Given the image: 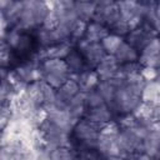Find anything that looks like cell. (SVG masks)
Wrapping results in <instances>:
<instances>
[{
	"instance_id": "obj_19",
	"label": "cell",
	"mask_w": 160,
	"mask_h": 160,
	"mask_svg": "<svg viewBox=\"0 0 160 160\" xmlns=\"http://www.w3.org/2000/svg\"><path fill=\"white\" fill-rule=\"evenodd\" d=\"M51 160H76L78 150L74 146H60L50 151Z\"/></svg>"
},
{
	"instance_id": "obj_5",
	"label": "cell",
	"mask_w": 160,
	"mask_h": 160,
	"mask_svg": "<svg viewBox=\"0 0 160 160\" xmlns=\"http://www.w3.org/2000/svg\"><path fill=\"white\" fill-rule=\"evenodd\" d=\"M139 62L141 66L160 69V36L152 38L140 52Z\"/></svg>"
},
{
	"instance_id": "obj_7",
	"label": "cell",
	"mask_w": 160,
	"mask_h": 160,
	"mask_svg": "<svg viewBox=\"0 0 160 160\" xmlns=\"http://www.w3.org/2000/svg\"><path fill=\"white\" fill-rule=\"evenodd\" d=\"M45 109L48 111V120L49 121H51L56 126H59V128H61L65 131L71 134V130H72V128H74L76 121L71 118V115L69 114L68 110L59 109V108H56L54 105L52 106H46Z\"/></svg>"
},
{
	"instance_id": "obj_28",
	"label": "cell",
	"mask_w": 160,
	"mask_h": 160,
	"mask_svg": "<svg viewBox=\"0 0 160 160\" xmlns=\"http://www.w3.org/2000/svg\"><path fill=\"white\" fill-rule=\"evenodd\" d=\"M135 160H154V159H151L150 156H148V155H145V154H140V155H138V156L135 158Z\"/></svg>"
},
{
	"instance_id": "obj_21",
	"label": "cell",
	"mask_w": 160,
	"mask_h": 160,
	"mask_svg": "<svg viewBox=\"0 0 160 160\" xmlns=\"http://www.w3.org/2000/svg\"><path fill=\"white\" fill-rule=\"evenodd\" d=\"M85 104L88 109H92V108L105 105V100L102 99V96L96 89H92L85 92Z\"/></svg>"
},
{
	"instance_id": "obj_16",
	"label": "cell",
	"mask_w": 160,
	"mask_h": 160,
	"mask_svg": "<svg viewBox=\"0 0 160 160\" xmlns=\"http://www.w3.org/2000/svg\"><path fill=\"white\" fill-rule=\"evenodd\" d=\"M35 41L40 46V49H48L50 46H54L55 44H59L55 30L46 29L44 26H40L35 30Z\"/></svg>"
},
{
	"instance_id": "obj_2",
	"label": "cell",
	"mask_w": 160,
	"mask_h": 160,
	"mask_svg": "<svg viewBox=\"0 0 160 160\" xmlns=\"http://www.w3.org/2000/svg\"><path fill=\"white\" fill-rule=\"evenodd\" d=\"M75 49H78L85 62L88 69H94L98 66V64L108 55L101 42H90L86 39H81L75 42Z\"/></svg>"
},
{
	"instance_id": "obj_24",
	"label": "cell",
	"mask_w": 160,
	"mask_h": 160,
	"mask_svg": "<svg viewBox=\"0 0 160 160\" xmlns=\"http://www.w3.org/2000/svg\"><path fill=\"white\" fill-rule=\"evenodd\" d=\"M140 75L145 81H152L156 80L159 76V69L155 68H149V66H142L140 70Z\"/></svg>"
},
{
	"instance_id": "obj_1",
	"label": "cell",
	"mask_w": 160,
	"mask_h": 160,
	"mask_svg": "<svg viewBox=\"0 0 160 160\" xmlns=\"http://www.w3.org/2000/svg\"><path fill=\"white\" fill-rule=\"evenodd\" d=\"M101 126L91 122L88 119H80L75 122L71 135L74 140V148L80 149H96V144L100 136Z\"/></svg>"
},
{
	"instance_id": "obj_9",
	"label": "cell",
	"mask_w": 160,
	"mask_h": 160,
	"mask_svg": "<svg viewBox=\"0 0 160 160\" xmlns=\"http://www.w3.org/2000/svg\"><path fill=\"white\" fill-rule=\"evenodd\" d=\"M114 111L105 104L98 108H92V109H88L86 114H85V119L90 120L91 122L96 124V125H105L110 121H112L114 119Z\"/></svg>"
},
{
	"instance_id": "obj_8",
	"label": "cell",
	"mask_w": 160,
	"mask_h": 160,
	"mask_svg": "<svg viewBox=\"0 0 160 160\" xmlns=\"http://www.w3.org/2000/svg\"><path fill=\"white\" fill-rule=\"evenodd\" d=\"M120 64L112 55H106L95 68L96 74L99 75L100 80H109L119 75Z\"/></svg>"
},
{
	"instance_id": "obj_15",
	"label": "cell",
	"mask_w": 160,
	"mask_h": 160,
	"mask_svg": "<svg viewBox=\"0 0 160 160\" xmlns=\"http://www.w3.org/2000/svg\"><path fill=\"white\" fill-rule=\"evenodd\" d=\"M41 71L44 75L49 74H59V75H70L68 65L65 60L61 59H45L41 61Z\"/></svg>"
},
{
	"instance_id": "obj_10",
	"label": "cell",
	"mask_w": 160,
	"mask_h": 160,
	"mask_svg": "<svg viewBox=\"0 0 160 160\" xmlns=\"http://www.w3.org/2000/svg\"><path fill=\"white\" fill-rule=\"evenodd\" d=\"M144 154L154 160L160 159V131L151 128L150 132L145 136L144 141Z\"/></svg>"
},
{
	"instance_id": "obj_11",
	"label": "cell",
	"mask_w": 160,
	"mask_h": 160,
	"mask_svg": "<svg viewBox=\"0 0 160 160\" xmlns=\"http://www.w3.org/2000/svg\"><path fill=\"white\" fill-rule=\"evenodd\" d=\"M65 62L68 65V69L70 71V75H80L85 70H88L86 62H85L81 52L78 49H75V48H72V50L65 58Z\"/></svg>"
},
{
	"instance_id": "obj_22",
	"label": "cell",
	"mask_w": 160,
	"mask_h": 160,
	"mask_svg": "<svg viewBox=\"0 0 160 160\" xmlns=\"http://www.w3.org/2000/svg\"><path fill=\"white\" fill-rule=\"evenodd\" d=\"M141 64L139 61H135V62H126V64H121L120 65V69H119V75L122 76L124 79H128V78H131L136 74H140V70H141Z\"/></svg>"
},
{
	"instance_id": "obj_29",
	"label": "cell",
	"mask_w": 160,
	"mask_h": 160,
	"mask_svg": "<svg viewBox=\"0 0 160 160\" xmlns=\"http://www.w3.org/2000/svg\"><path fill=\"white\" fill-rule=\"evenodd\" d=\"M155 10H156V15L160 18V2L156 4V9H155Z\"/></svg>"
},
{
	"instance_id": "obj_23",
	"label": "cell",
	"mask_w": 160,
	"mask_h": 160,
	"mask_svg": "<svg viewBox=\"0 0 160 160\" xmlns=\"http://www.w3.org/2000/svg\"><path fill=\"white\" fill-rule=\"evenodd\" d=\"M41 90H42V99H44V106H52L56 100V89L46 84L44 80L41 81Z\"/></svg>"
},
{
	"instance_id": "obj_13",
	"label": "cell",
	"mask_w": 160,
	"mask_h": 160,
	"mask_svg": "<svg viewBox=\"0 0 160 160\" xmlns=\"http://www.w3.org/2000/svg\"><path fill=\"white\" fill-rule=\"evenodd\" d=\"M66 110L69 111V114L71 115V118L75 121H78L80 119H84L85 114L88 111V108H86V104H85V92L80 91L78 95H75L70 100L69 106H68Z\"/></svg>"
},
{
	"instance_id": "obj_4",
	"label": "cell",
	"mask_w": 160,
	"mask_h": 160,
	"mask_svg": "<svg viewBox=\"0 0 160 160\" xmlns=\"http://www.w3.org/2000/svg\"><path fill=\"white\" fill-rule=\"evenodd\" d=\"M155 36H159L158 32L155 31V29L146 21H142V24L140 26L132 29L125 36V41L129 45H131L134 49H136L139 52H141V50L145 48V45Z\"/></svg>"
},
{
	"instance_id": "obj_18",
	"label": "cell",
	"mask_w": 160,
	"mask_h": 160,
	"mask_svg": "<svg viewBox=\"0 0 160 160\" xmlns=\"http://www.w3.org/2000/svg\"><path fill=\"white\" fill-rule=\"evenodd\" d=\"M114 58L120 65L126 62H135V61H139L140 52L136 49H134L131 45H129L126 41H124L118 49V51L115 52Z\"/></svg>"
},
{
	"instance_id": "obj_14",
	"label": "cell",
	"mask_w": 160,
	"mask_h": 160,
	"mask_svg": "<svg viewBox=\"0 0 160 160\" xmlns=\"http://www.w3.org/2000/svg\"><path fill=\"white\" fill-rule=\"evenodd\" d=\"M141 101L150 105L160 104V80L156 79L145 82L141 92Z\"/></svg>"
},
{
	"instance_id": "obj_32",
	"label": "cell",
	"mask_w": 160,
	"mask_h": 160,
	"mask_svg": "<svg viewBox=\"0 0 160 160\" xmlns=\"http://www.w3.org/2000/svg\"><path fill=\"white\" fill-rule=\"evenodd\" d=\"M159 160H160V159H159Z\"/></svg>"
},
{
	"instance_id": "obj_12",
	"label": "cell",
	"mask_w": 160,
	"mask_h": 160,
	"mask_svg": "<svg viewBox=\"0 0 160 160\" xmlns=\"http://www.w3.org/2000/svg\"><path fill=\"white\" fill-rule=\"evenodd\" d=\"M109 34H110V29L108 26L95 21H90L88 22L84 39H86L90 42H101Z\"/></svg>"
},
{
	"instance_id": "obj_30",
	"label": "cell",
	"mask_w": 160,
	"mask_h": 160,
	"mask_svg": "<svg viewBox=\"0 0 160 160\" xmlns=\"http://www.w3.org/2000/svg\"><path fill=\"white\" fill-rule=\"evenodd\" d=\"M135 158H136V156H131V158H124V159H121V160H135Z\"/></svg>"
},
{
	"instance_id": "obj_31",
	"label": "cell",
	"mask_w": 160,
	"mask_h": 160,
	"mask_svg": "<svg viewBox=\"0 0 160 160\" xmlns=\"http://www.w3.org/2000/svg\"><path fill=\"white\" fill-rule=\"evenodd\" d=\"M106 160H121V159H106Z\"/></svg>"
},
{
	"instance_id": "obj_20",
	"label": "cell",
	"mask_w": 160,
	"mask_h": 160,
	"mask_svg": "<svg viewBox=\"0 0 160 160\" xmlns=\"http://www.w3.org/2000/svg\"><path fill=\"white\" fill-rule=\"evenodd\" d=\"M125 40L121 38V36H119V35H115V34H109L102 41H101V44H102V46H104V49H105V51H106V54L108 55H115V52L118 51V49L120 48V45L124 42Z\"/></svg>"
},
{
	"instance_id": "obj_27",
	"label": "cell",
	"mask_w": 160,
	"mask_h": 160,
	"mask_svg": "<svg viewBox=\"0 0 160 160\" xmlns=\"http://www.w3.org/2000/svg\"><path fill=\"white\" fill-rule=\"evenodd\" d=\"M39 160H51L50 159V151L48 149H40L39 150Z\"/></svg>"
},
{
	"instance_id": "obj_6",
	"label": "cell",
	"mask_w": 160,
	"mask_h": 160,
	"mask_svg": "<svg viewBox=\"0 0 160 160\" xmlns=\"http://www.w3.org/2000/svg\"><path fill=\"white\" fill-rule=\"evenodd\" d=\"M96 150L101 154V156L106 159H121V150L118 144V134H101L99 136Z\"/></svg>"
},
{
	"instance_id": "obj_3",
	"label": "cell",
	"mask_w": 160,
	"mask_h": 160,
	"mask_svg": "<svg viewBox=\"0 0 160 160\" xmlns=\"http://www.w3.org/2000/svg\"><path fill=\"white\" fill-rule=\"evenodd\" d=\"M120 19V9L116 1H98L96 11L91 21L102 24L109 29Z\"/></svg>"
},
{
	"instance_id": "obj_26",
	"label": "cell",
	"mask_w": 160,
	"mask_h": 160,
	"mask_svg": "<svg viewBox=\"0 0 160 160\" xmlns=\"http://www.w3.org/2000/svg\"><path fill=\"white\" fill-rule=\"evenodd\" d=\"M0 160H16L15 155L11 154L10 151H8L6 149L1 148V151H0Z\"/></svg>"
},
{
	"instance_id": "obj_17",
	"label": "cell",
	"mask_w": 160,
	"mask_h": 160,
	"mask_svg": "<svg viewBox=\"0 0 160 160\" xmlns=\"http://www.w3.org/2000/svg\"><path fill=\"white\" fill-rule=\"evenodd\" d=\"M98 1H75V14L79 20L90 22L95 15Z\"/></svg>"
},
{
	"instance_id": "obj_25",
	"label": "cell",
	"mask_w": 160,
	"mask_h": 160,
	"mask_svg": "<svg viewBox=\"0 0 160 160\" xmlns=\"http://www.w3.org/2000/svg\"><path fill=\"white\" fill-rule=\"evenodd\" d=\"M16 160H39V150L28 146L22 152L16 156Z\"/></svg>"
}]
</instances>
